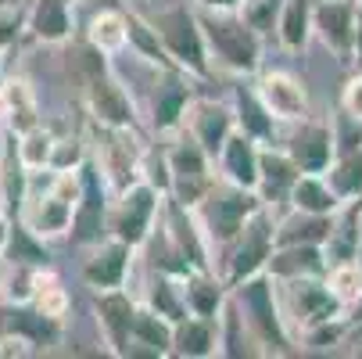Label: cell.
Here are the masks:
<instances>
[{"label": "cell", "mask_w": 362, "mask_h": 359, "mask_svg": "<svg viewBox=\"0 0 362 359\" xmlns=\"http://www.w3.org/2000/svg\"><path fill=\"white\" fill-rule=\"evenodd\" d=\"M90 144V159L97 162V169L105 173L112 190H122L126 183H133L140 176V159H144V144L136 137V130H119V126H93Z\"/></svg>", "instance_id": "cell-12"}, {"label": "cell", "mask_w": 362, "mask_h": 359, "mask_svg": "<svg viewBox=\"0 0 362 359\" xmlns=\"http://www.w3.org/2000/svg\"><path fill=\"white\" fill-rule=\"evenodd\" d=\"M126 50L133 58H140L144 65L158 69V72L176 69L173 58H169V50H165V43H162V36L154 33L151 18L140 8H126Z\"/></svg>", "instance_id": "cell-28"}, {"label": "cell", "mask_w": 362, "mask_h": 359, "mask_svg": "<svg viewBox=\"0 0 362 359\" xmlns=\"http://www.w3.org/2000/svg\"><path fill=\"white\" fill-rule=\"evenodd\" d=\"M173 355L180 359H212L219 355V324L209 317L187 313L173 324Z\"/></svg>", "instance_id": "cell-27"}, {"label": "cell", "mask_w": 362, "mask_h": 359, "mask_svg": "<svg viewBox=\"0 0 362 359\" xmlns=\"http://www.w3.org/2000/svg\"><path fill=\"white\" fill-rule=\"evenodd\" d=\"M348 320H351V324H362V295L348 305Z\"/></svg>", "instance_id": "cell-49"}, {"label": "cell", "mask_w": 362, "mask_h": 359, "mask_svg": "<svg viewBox=\"0 0 362 359\" xmlns=\"http://www.w3.org/2000/svg\"><path fill=\"white\" fill-rule=\"evenodd\" d=\"M154 25V33L162 36L169 58L180 72H187L190 79L204 83L212 79V62H209V47H204V33H201V22H197V8H190L187 0H176L169 8H158V11H144Z\"/></svg>", "instance_id": "cell-5"}, {"label": "cell", "mask_w": 362, "mask_h": 359, "mask_svg": "<svg viewBox=\"0 0 362 359\" xmlns=\"http://www.w3.org/2000/svg\"><path fill=\"white\" fill-rule=\"evenodd\" d=\"M0 331L22 338L29 345V352H47V348L62 345L65 320L47 317L43 309H36L33 302H22V305H8V313L0 317Z\"/></svg>", "instance_id": "cell-20"}, {"label": "cell", "mask_w": 362, "mask_h": 359, "mask_svg": "<svg viewBox=\"0 0 362 359\" xmlns=\"http://www.w3.org/2000/svg\"><path fill=\"white\" fill-rule=\"evenodd\" d=\"M197 22L204 33L212 69H219L233 79H251L262 69L266 36H258L237 11H201L197 8Z\"/></svg>", "instance_id": "cell-3"}, {"label": "cell", "mask_w": 362, "mask_h": 359, "mask_svg": "<svg viewBox=\"0 0 362 359\" xmlns=\"http://www.w3.org/2000/svg\"><path fill=\"white\" fill-rule=\"evenodd\" d=\"M190 101H194V79L180 69H165L158 86L151 93V130L162 137L183 130Z\"/></svg>", "instance_id": "cell-17"}, {"label": "cell", "mask_w": 362, "mask_h": 359, "mask_svg": "<svg viewBox=\"0 0 362 359\" xmlns=\"http://www.w3.org/2000/svg\"><path fill=\"white\" fill-rule=\"evenodd\" d=\"M258 151H262V144L251 140V137L240 133V130H233V133L226 137V144L219 147V155H216V173H219V180L255 190V183H258Z\"/></svg>", "instance_id": "cell-24"}, {"label": "cell", "mask_w": 362, "mask_h": 359, "mask_svg": "<svg viewBox=\"0 0 362 359\" xmlns=\"http://www.w3.org/2000/svg\"><path fill=\"white\" fill-rule=\"evenodd\" d=\"M169 355H173V324L147 305H136L122 359H169Z\"/></svg>", "instance_id": "cell-23"}, {"label": "cell", "mask_w": 362, "mask_h": 359, "mask_svg": "<svg viewBox=\"0 0 362 359\" xmlns=\"http://www.w3.org/2000/svg\"><path fill=\"white\" fill-rule=\"evenodd\" d=\"M298 176L301 169L291 162V155L280 144H262V151H258V183H255V194L262 198V205H269L273 212L287 209V194Z\"/></svg>", "instance_id": "cell-21"}, {"label": "cell", "mask_w": 362, "mask_h": 359, "mask_svg": "<svg viewBox=\"0 0 362 359\" xmlns=\"http://www.w3.org/2000/svg\"><path fill=\"white\" fill-rule=\"evenodd\" d=\"M162 201L165 194L158 187H151L147 180H133L126 183L122 190L112 194V205H108V234L126 241L129 248H144V241L151 237L154 223L162 216Z\"/></svg>", "instance_id": "cell-10"}, {"label": "cell", "mask_w": 362, "mask_h": 359, "mask_svg": "<svg viewBox=\"0 0 362 359\" xmlns=\"http://www.w3.org/2000/svg\"><path fill=\"white\" fill-rule=\"evenodd\" d=\"M33 305H36V309H43L47 317H54V320H69V305H72V298H69L65 284H62L54 273H50V266L36 270V291H33Z\"/></svg>", "instance_id": "cell-40"}, {"label": "cell", "mask_w": 362, "mask_h": 359, "mask_svg": "<svg viewBox=\"0 0 362 359\" xmlns=\"http://www.w3.org/2000/svg\"><path fill=\"white\" fill-rule=\"evenodd\" d=\"M136 298L126 287H112V291H93V317H97V331L105 338L108 352L122 359L126 345H129V331H133V317H136Z\"/></svg>", "instance_id": "cell-18"}, {"label": "cell", "mask_w": 362, "mask_h": 359, "mask_svg": "<svg viewBox=\"0 0 362 359\" xmlns=\"http://www.w3.org/2000/svg\"><path fill=\"white\" fill-rule=\"evenodd\" d=\"M255 90L258 97L266 101V108L273 112V119L280 126H291V122H301L313 115V105H308V90L305 83L294 76V72H284V69H258L255 76Z\"/></svg>", "instance_id": "cell-15"}, {"label": "cell", "mask_w": 362, "mask_h": 359, "mask_svg": "<svg viewBox=\"0 0 362 359\" xmlns=\"http://www.w3.org/2000/svg\"><path fill=\"white\" fill-rule=\"evenodd\" d=\"M351 69H362V4L355 11V47H351Z\"/></svg>", "instance_id": "cell-46"}, {"label": "cell", "mask_w": 362, "mask_h": 359, "mask_svg": "<svg viewBox=\"0 0 362 359\" xmlns=\"http://www.w3.org/2000/svg\"><path fill=\"white\" fill-rule=\"evenodd\" d=\"M276 298H280V309H284V320H287L294 341H298V334H305L308 327L348 317V302L327 284V277L276 280Z\"/></svg>", "instance_id": "cell-8"}, {"label": "cell", "mask_w": 362, "mask_h": 359, "mask_svg": "<svg viewBox=\"0 0 362 359\" xmlns=\"http://www.w3.org/2000/svg\"><path fill=\"white\" fill-rule=\"evenodd\" d=\"M180 284H183L187 313H194V317H209V320H219L223 302H226L230 287L223 284V277H219L216 270H190L187 277H180Z\"/></svg>", "instance_id": "cell-29"}, {"label": "cell", "mask_w": 362, "mask_h": 359, "mask_svg": "<svg viewBox=\"0 0 362 359\" xmlns=\"http://www.w3.org/2000/svg\"><path fill=\"white\" fill-rule=\"evenodd\" d=\"M341 112L355 122H362V69L355 76H348L344 90H341Z\"/></svg>", "instance_id": "cell-45"}, {"label": "cell", "mask_w": 362, "mask_h": 359, "mask_svg": "<svg viewBox=\"0 0 362 359\" xmlns=\"http://www.w3.org/2000/svg\"><path fill=\"white\" fill-rule=\"evenodd\" d=\"M140 305H147V309H154L158 317H165L169 324L183 320V317H187V302H183V284H180V277L151 270Z\"/></svg>", "instance_id": "cell-33"}, {"label": "cell", "mask_w": 362, "mask_h": 359, "mask_svg": "<svg viewBox=\"0 0 362 359\" xmlns=\"http://www.w3.org/2000/svg\"><path fill=\"white\" fill-rule=\"evenodd\" d=\"M165 162H169V198L183 201L187 209L209 194V187L219 180L216 173V159L204 151L187 130L169 133L165 144Z\"/></svg>", "instance_id": "cell-9"}, {"label": "cell", "mask_w": 362, "mask_h": 359, "mask_svg": "<svg viewBox=\"0 0 362 359\" xmlns=\"http://www.w3.org/2000/svg\"><path fill=\"white\" fill-rule=\"evenodd\" d=\"M8 230H11V216L0 212V255H4V244H8Z\"/></svg>", "instance_id": "cell-48"}, {"label": "cell", "mask_w": 362, "mask_h": 359, "mask_svg": "<svg viewBox=\"0 0 362 359\" xmlns=\"http://www.w3.org/2000/svg\"><path fill=\"white\" fill-rule=\"evenodd\" d=\"M287 209L313 212V216H334L341 209V198L330 190L323 173H301L287 194Z\"/></svg>", "instance_id": "cell-31"}, {"label": "cell", "mask_w": 362, "mask_h": 359, "mask_svg": "<svg viewBox=\"0 0 362 359\" xmlns=\"http://www.w3.org/2000/svg\"><path fill=\"white\" fill-rule=\"evenodd\" d=\"M69 72L79 86L83 108L93 126H119V130H136V101L129 97L126 83L112 69V55L97 50L90 40L79 33L69 40Z\"/></svg>", "instance_id": "cell-1"}, {"label": "cell", "mask_w": 362, "mask_h": 359, "mask_svg": "<svg viewBox=\"0 0 362 359\" xmlns=\"http://www.w3.org/2000/svg\"><path fill=\"white\" fill-rule=\"evenodd\" d=\"M216 324H219V355H230V359L258 355V348H255V341H251V334H247V327H244V320H240L230 295L223 302V313H219Z\"/></svg>", "instance_id": "cell-37"}, {"label": "cell", "mask_w": 362, "mask_h": 359, "mask_svg": "<svg viewBox=\"0 0 362 359\" xmlns=\"http://www.w3.org/2000/svg\"><path fill=\"white\" fill-rule=\"evenodd\" d=\"M358 4H362V0H358Z\"/></svg>", "instance_id": "cell-54"}, {"label": "cell", "mask_w": 362, "mask_h": 359, "mask_svg": "<svg viewBox=\"0 0 362 359\" xmlns=\"http://www.w3.org/2000/svg\"><path fill=\"white\" fill-rule=\"evenodd\" d=\"M273 230H276V212L269 209V205H258V209L251 212V220L240 227V234L216 255V273L223 277L226 287H233V284L266 270L269 255L276 248Z\"/></svg>", "instance_id": "cell-6"}, {"label": "cell", "mask_w": 362, "mask_h": 359, "mask_svg": "<svg viewBox=\"0 0 362 359\" xmlns=\"http://www.w3.org/2000/svg\"><path fill=\"white\" fill-rule=\"evenodd\" d=\"M355 11L358 0H316L313 4V36L348 69L355 47Z\"/></svg>", "instance_id": "cell-16"}, {"label": "cell", "mask_w": 362, "mask_h": 359, "mask_svg": "<svg viewBox=\"0 0 362 359\" xmlns=\"http://www.w3.org/2000/svg\"><path fill=\"white\" fill-rule=\"evenodd\" d=\"M25 11L29 8H18V4H8L0 0V58L25 36Z\"/></svg>", "instance_id": "cell-43"}, {"label": "cell", "mask_w": 362, "mask_h": 359, "mask_svg": "<svg viewBox=\"0 0 362 359\" xmlns=\"http://www.w3.org/2000/svg\"><path fill=\"white\" fill-rule=\"evenodd\" d=\"M76 180H79V198H76V212H72V227H69V237L72 244L86 248L93 241H100L108 234V205H112V187L105 180V173L97 169L93 159H86L79 169H76Z\"/></svg>", "instance_id": "cell-11"}, {"label": "cell", "mask_w": 362, "mask_h": 359, "mask_svg": "<svg viewBox=\"0 0 362 359\" xmlns=\"http://www.w3.org/2000/svg\"><path fill=\"white\" fill-rule=\"evenodd\" d=\"M334 230V216H313V212H298V209H287L284 216L276 212V244H327Z\"/></svg>", "instance_id": "cell-30"}, {"label": "cell", "mask_w": 362, "mask_h": 359, "mask_svg": "<svg viewBox=\"0 0 362 359\" xmlns=\"http://www.w3.org/2000/svg\"><path fill=\"white\" fill-rule=\"evenodd\" d=\"M273 36L280 40L284 50L301 55L308 40H313V0H284V11L276 18Z\"/></svg>", "instance_id": "cell-32"}, {"label": "cell", "mask_w": 362, "mask_h": 359, "mask_svg": "<svg viewBox=\"0 0 362 359\" xmlns=\"http://www.w3.org/2000/svg\"><path fill=\"white\" fill-rule=\"evenodd\" d=\"M183 130L209 151L216 159L219 147L226 144V137L237 130V119H233V108L230 101H216V97H194L190 108H187V119H183Z\"/></svg>", "instance_id": "cell-19"}, {"label": "cell", "mask_w": 362, "mask_h": 359, "mask_svg": "<svg viewBox=\"0 0 362 359\" xmlns=\"http://www.w3.org/2000/svg\"><path fill=\"white\" fill-rule=\"evenodd\" d=\"M54 140L58 133L50 126H33L25 133H15V151H18V162L29 169V173H40V169H50V155H54Z\"/></svg>", "instance_id": "cell-39"}, {"label": "cell", "mask_w": 362, "mask_h": 359, "mask_svg": "<svg viewBox=\"0 0 362 359\" xmlns=\"http://www.w3.org/2000/svg\"><path fill=\"white\" fill-rule=\"evenodd\" d=\"M355 266L362 270V237H358V248H355Z\"/></svg>", "instance_id": "cell-50"}, {"label": "cell", "mask_w": 362, "mask_h": 359, "mask_svg": "<svg viewBox=\"0 0 362 359\" xmlns=\"http://www.w3.org/2000/svg\"><path fill=\"white\" fill-rule=\"evenodd\" d=\"M358 201V234H362V198H355Z\"/></svg>", "instance_id": "cell-51"}, {"label": "cell", "mask_w": 362, "mask_h": 359, "mask_svg": "<svg viewBox=\"0 0 362 359\" xmlns=\"http://www.w3.org/2000/svg\"><path fill=\"white\" fill-rule=\"evenodd\" d=\"M258 205H262V198H258L255 190L226 183V180H216L209 187V194L194 205V216H197L204 237H209V244H212V266H216V255L240 234V227L251 220V212L258 209Z\"/></svg>", "instance_id": "cell-7"}, {"label": "cell", "mask_w": 362, "mask_h": 359, "mask_svg": "<svg viewBox=\"0 0 362 359\" xmlns=\"http://www.w3.org/2000/svg\"><path fill=\"white\" fill-rule=\"evenodd\" d=\"M76 198H79V180H76V173H54V169L29 173L18 220H22L33 234H40L43 241L69 237L72 212H76Z\"/></svg>", "instance_id": "cell-4"}, {"label": "cell", "mask_w": 362, "mask_h": 359, "mask_svg": "<svg viewBox=\"0 0 362 359\" xmlns=\"http://www.w3.org/2000/svg\"><path fill=\"white\" fill-rule=\"evenodd\" d=\"M280 147L291 155V162L301 173H327V166L337 155V140H334V122L327 119H301L291 122V133L280 140Z\"/></svg>", "instance_id": "cell-14"}, {"label": "cell", "mask_w": 362, "mask_h": 359, "mask_svg": "<svg viewBox=\"0 0 362 359\" xmlns=\"http://www.w3.org/2000/svg\"><path fill=\"white\" fill-rule=\"evenodd\" d=\"M230 298L237 305V313H240L258 355H294L298 352V341H294V334L284 320L280 298H276V280L266 270L233 284Z\"/></svg>", "instance_id": "cell-2"}, {"label": "cell", "mask_w": 362, "mask_h": 359, "mask_svg": "<svg viewBox=\"0 0 362 359\" xmlns=\"http://www.w3.org/2000/svg\"><path fill=\"white\" fill-rule=\"evenodd\" d=\"M280 11H284V0H240V4H237V15H240L258 36H266V40L273 36Z\"/></svg>", "instance_id": "cell-41"}, {"label": "cell", "mask_w": 362, "mask_h": 359, "mask_svg": "<svg viewBox=\"0 0 362 359\" xmlns=\"http://www.w3.org/2000/svg\"><path fill=\"white\" fill-rule=\"evenodd\" d=\"M230 108H233V119H237V130L240 133H247L258 144H280V122L266 108V101L258 97L255 83H247V79H237L233 83Z\"/></svg>", "instance_id": "cell-22"}, {"label": "cell", "mask_w": 362, "mask_h": 359, "mask_svg": "<svg viewBox=\"0 0 362 359\" xmlns=\"http://www.w3.org/2000/svg\"><path fill=\"white\" fill-rule=\"evenodd\" d=\"M4 93H8V122H4V130L25 133V130L40 126V105H36V93H33V86L25 79H8Z\"/></svg>", "instance_id": "cell-38"}, {"label": "cell", "mask_w": 362, "mask_h": 359, "mask_svg": "<svg viewBox=\"0 0 362 359\" xmlns=\"http://www.w3.org/2000/svg\"><path fill=\"white\" fill-rule=\"evenodd\" d=\"M136 263V248H129L126 241L105 234L100 241L86 244V259L79 266V277L90 291H112V287H126L129 273Z\"/></svg>", "instance_id": "cell-13"}, {"label": "cell", "mask_w": 362, "mask_h": 359, "mask_svg": "<svg viewBox=\"0 0 362 359\" xmlns=\"http://www.w3.org/2000/svg\"><path fill=\"white\" fill-rule=\"evenodd\" d=\"M0 259H8V266H50V248L40 234H33L18 216H11V230H8V244H4V255Z\"/></svg>", "instance_id": "cell-34"}, {"label": "cell", "mask_w": 362, "mask_h": 359, "mask_svg": "<svg viewBox=\"0 0 362 359\" xmlns=\"http://www.w3.org/2000/svg\"><path fill=\"white\" fill-rule=\"evenodd\" d=\"M327 284L351 305L362 295V270L355 266V259L351 263H334V266H327Z\"/></svg>", "instance_id": "cell-44"}, {"label": "cell", "mask_w": 362, "mask_h": 359, "mask_svg": "<svg viewBox=\"0 0 362 359\" xmlns=\"http://www.w3.org/2000/svg\"><path fill=\"white\" fill-rule=\"evenodd\" d=\"M313 4H316V0H313Z\"/></svg>", "instance_id": "cell-55"}, {"label": "cell", "mask_w": 362, "mask_h": 359, "mask_svg": "<svg viewBox=\"0 0 362 359\" xmlns=\"http://www.w3.org/2000/svg\"><path fill=\"white\" fill-rule=\"evenodd\" d=\"M266 273L273 280H298V277H327V255L320 244H276Z\"/></svg>", "instance_id": "cell-26"}, {"label": "cell", "mask_w": 362, "mask_h": 359, "mask_svg": "<svg viewBox=\"0 0 362 359\" xmlns=\"http://www.w3.org/2000/svg\"><path fill=\"white\" fill-rule=\"evenodd\" d=\"M90 159V144L83 137H58L54 155H50V169L54 173H76Z\"/></svg>", "instance_id": "cell-42"}, {"label": "cell", "mask_w": 362, "mask_h": 359, "mask_svg": "<svg viewBox=\"0 0 362 359\" xmlns=\"http://www.w3.org/2000/svg\"><path fill=\"white\" fill-rule=\"evenodd\" d=\"M69 4H72V8H76V4H79V0H69Z\"/></svg>", "instance_id": "cell-52"}, {"label": "cell", "mask_w": 362, "mask_h": 359, "mask_svg": "<svg viewBox=\"0 0 362 359\" xmlns=\"http://www.w3.org/2000/svg\"><path fill=\"white\" fill-rule=\"evenodd\" d=\"M0 144H4V133H0Z\"/></svg>", "instance_id": "cell-53"}, {"label": "cell", "mask_w": 362, "mask_h": 359, "mask_svg": "<svg viewBox=\"0 0 362 359\" xmlns=\"http://www.w3.org/2000/svg\"><path fill=\"white\" fill-rule=\"evenodd\" d=\"M201 11H237L240 0H194Z\"/></svg>", "instance_id": "cell-47"}, {"label": "cell", "mask_w": 362, "mask_h": 359, "mask_svg": "<svg viewBox=\"0 0 362 359\" xmlns=\"http://www.w3.org/2000/svg\"><path fill=\"white\" fill-rule=\"evenodd\" d=\"M25 36L62 47L76 36V15L69 0H33V8L25 11Z\"/></svg>", "instance_id": "cell-25"}, {"label": "cell", "mask_w": 362, "mask_h": 359, "mask_svg": "<svg viewBox=\"0 0 362 359\" xmlns=\"http://www.w3.org/2000/svg\"><path fill=\"white\" fill-rule=\"evenodd\" d=\"M79 36L90 40L97 50H105V55L126 50V8H100L97 15H90Z\"/></svg>", "instance_id": "cell-35"}, {"label": "cell", "mask_w": 362, "mask_h": 359, "mask_svg": "<svg viewBox=\"0 0 362 359\" xmlns=\"http://www.w3.org/2000/svg\"><path fill=\"white\" fill-rule=\"evenodd\" d=\"M323 176H327L330 190H334L341 201L362 198V144L337 151L334 162L327 166V173H323Z\"/></svg>", "instance_id": "cell-36"}]
</instances>
